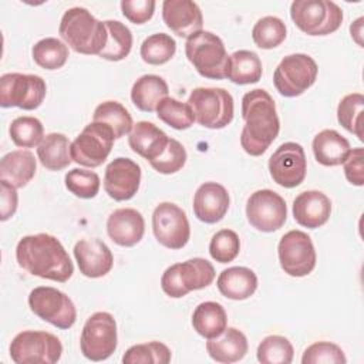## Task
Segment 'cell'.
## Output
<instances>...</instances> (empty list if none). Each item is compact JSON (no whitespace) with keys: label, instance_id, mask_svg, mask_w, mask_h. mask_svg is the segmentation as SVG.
I'll return each instance as SVG.
<instances>
[{"label":"cell","instance_id":"obj_1","mask_svg":"<svg viewBox=\"0 0 364 364\" xmlns=\"http://www.w3.org/2000/svg\"><path fill=\"white\" fill-rule=\"evenodd\" d=\"M16 260L33 276L65 283L74 273L73 262L61 242L48 233L27 235L16 246Z\"/></svg>","mask_w":364,"mask_h":364},{"label":"cell","instance_id":"obj_2","mask_svg":"<svg viewBox=\"0 0 364 364\" xmlns=\"http://www.w3.org/2000/svg\"><path fill=\"white\" fill-rule=\"evenodd\" d=\"M240 145L250 156L263 155L280 131V121L272 95L263 88H255L242 98Z\"/></svg>","mask_w":364,"mask_h":364},{"label":"cell","instance_id":"obj_3","mask_svg":"<svg viewBox=\"0 0 364 364\" xmlns=\"http://www.w3.org/2000/svg\"><path fill=\"white\" fill-rule=\"evenodd\" d=\"M58 33L70 48L85 55H100L108 38L104 21L84 7L68 9L61 17Z\"/></svg>","mask_w":364,"mask_h":364},{"label":"cell","instance_id":"obj_4","mask_svg":"<svg viewBox=\"0 0 364 364\" xmlns=\"http://www.w3.org/2000/svg\"><path fill=\"white\" fill-rule=\"evenodd\" d=\"M185 54L195 70L205 78L223 80L229 68V58L220 37L200 30L186 38Z\"/></svg>","mask_w":364,"mask_h":364},{"label":"cell","instance_id":"obj_5","mask_svg":"<svg viewBox=\"0 0 364 364\" xmlns=\"http://www.w3.org/2000/svg\"><path fill=\"white\" fill-rule=\"evenodd\" d=\"M188 104L195 121L209 129H222L233 119V97L225 88L198 87L192 90Z\"/></svg>","mask_w":364,"mask_h":364},{"label":"cell","instance_id":"obj_6","mask_svg":"<svg viewBox=\"0 0 364 364\" xmlns=\"http://www.w3.org/2000/svg\"><path fill=\"white\" fill-rule=\"evenodd\" d=\"M215 280V267L202 257H193L166 267L161 277L164 293L172 299H181L193 290L208 287Z\"/></svg>","mask_w":364,"mask_h":364},{"label":"cell","instance_id":"obj_7","mask_svg":"<svg viewBox=\"0 0 364 364\" xmlns=\"http://www.w3.org/2000/svg\"><path fill=\"white\" fill-rule=\"evenodd\" d=\"M290 17L307 36H327L343 23V10L330 0H294Z\"/></svg>","mask_w":364,"mask_h":364},{"label":"cell","instance_id":"obj_8","mask_svg":"<svg viewBox=\"0 0 364 364\" xmlns=\"http://www.w3.org/2000/svg\"><path fill=\"white\" fill-rule=\"evenodd\" d=\"M9 350L16 364H54L61 358L63 344L51 333L26 330L11 340Z\"/></svg>","mask_w":364,"mask_h":364},{"label":"cell","instance_id":"obj_9","mask_svg":"<svg viewBox=\"0 0 364 364\" xmlns=\"http://www.w3.org/2000/svg\"><path fill=\"white\" fill-rule=\"evenodd\" d=\"M117 321L111 313L97 311L91 314L81 331L80 348L82 355L91 361H102L117 350Z\"/></svg>","mask_w":364,"mask_h":364},{"label":"cell","instance_id":"obj_10","mask_svg":"<svg viewBox=\"0 0 364 364\" xmlns=\"http://www.w3.org/2000/svg\"><path fill=\"white\" fill-rule=\"evenodd\" d=\"M316 61L303 53L286 55L274 70L273 84L280 95L293 98L309 90L317 78Z\"/></svg>","mask_w":364,"mask_h":364},{"label":"cell","instance_id":"obj_11","mask_svg":"<svg viewBox=\"0 0 364 364\" xmlns=\"http://www.w3.org/2000/svg\"><path fill=\"white\" fill-rule=\"evenodd\" d=\"M47 94L46 81L36 74L7 73L0 78V105L26 111L38 108Z\"/></svg>","mask_w":364,"mask_h":364},{"label":"cell","instance_id":"obj_12","mask_svg":"<svg viewBox=\"0 0 364 364\" xmlns=\"http://www.w3.org/2000/svg\"><path fill=\"white\" fill-rule=\"evenodd\" d=\"M30 310L51 326L67 330L77 320V309L73 300L61 290L50 286H38L28 294Z\"/></svg>","mask_w":364,"mask_h":364},{"label":"cell","instance_id":"obj_13","mask_svg":"<svg viewBox=\"0 0 364 364\" xmlns=\"http://www.w3.org/2000/svg\"><path fill=\"white\" fill-rule=\"evenodd\" d=\"M115 135L112 129L101 122H90L71 142V158L75 164L97 168L111 154Z\"/></svg>","mask_w":364,"mask_h":364},{"label":"cell","instance_id":"obj_14","mask_svg":"<svg viewBox=\"0 0 364 364\" xmlns=\"http://www.w3.org/2000/svg\"><path fill=\"white\" fill-rule=\"evenodd\" d=\"M279 262L284 273L291 277H303L316 267V249L311 237L303 230H289L277 246Z\"/></svg>","mask_w":364,"mask_h":364},{"label":"cell","instance_id":"obj_15","mask_svg":"<svg viewBox=\"0 0 364 364\" xmlns=\"http://www.w3.org/2000/svg\"><path fill=\"white\" fill-rule=\"evenodd\" d=\"M152 230L156 240L172 250L182 249L191 237V226L185 210L172 202H162L154 209Z\"/></svg>","mask_w":364,"mask_h":364},{"label":"cell","instance_id":"obj_16","mask_svg":"<svg viewBox=\"0 0 364 364\" xmlns=\"http://www.w3.org/2000/svg\"><path fill=\"white\" fill-rule=\"evenodd\" d=\"M246 218L255 229L270 233L284 225L287 219V206L277 192L272 189H259L247 199Z\"/></svg>","mask_w":364,"mask_h":364},{"label":"cell","instance_id":"obj_17","mask_svg":"<svg viewBox=\"0 0 364 364\" xmlns=\"http://www.w3.org/2000/svg\"><path fill=\"white\" fill-rule=\"evenodd\" d=\"M269 172L272 179L283 188L299 186L307 172V159L304 149L297 142L282 144L269 158Z\"/></svg>","mask_w":364,"mask_h":364},{"label":"cell","instance_id":"obj_18","mask_svg":"<svg viewBox=\"0 0 364 364\" xmlns=\"http://www.w3.org/2000/svg\"><path fill=\"white\" fill-rule=\"evenodd\" d=\"M139 183L141 168L132 159L118 156L107 165L104 189L114 200H129L138 192Z\"/></svg>","mask_w":364,"mask_h":364},{"label":"cell","instance_id":"obj_19","mask_svg":"<svg viewBox=\"0 0 364 364\" xmlns=\"http://www.w3.org/2000/svg\"><path fill=\"white\" fill-rule=\"evenodd\" d=\"M162 18L173 34L185 38L200 31L203 26L202 11L192 0H165Z\"/></svg>","mask_w":364,"mask_h":364},{"label":"cell","instance_id":"obj_20","mask_svg":"<svg viewBox=\"0 0 364 364\" xmlns=\"http://www.w3.org/2000/svg\"><path fill=\"white\" fill-rule=\"evenodd\" d=\"M74 257L80 272L85 277L98 279L111 272L114 264L112 252L100 239H82L74 246Z\"/></svg>","mask_w":364,"mask_h":364},{"label":"cell","instance_id":"obj_21","mask_svg":"<svg viewBox=\"0 0 364 364\" xmlns=\"http://www.w3.org/2000/svg\"><path fill=\"white\" fill-rule=\"evenodd\" d=\"M229 203V193L223 185L205 182L193 195V213L200 222L212 225L225 218Z\"/></svg>","mask_w":364,"mask_h":364},{"label":"cell","instance_id":"obj_22","mask_svg":"<svg viewBox=\"0 0 364 364\" xmlns=\"http://www.w3.org/2000/svg\"><path fill=\"white\" fill-rule=\"evenodd\" d=\"M107 233L118 246L132 247L144 237V216L132 208L115 209L107 219Z\"/></svg>","mask_w":364,"mask_h":364},{"label":"cell","instance_id":"obj_23","mask_svg":"<svg viewBox=\"0 0 364 364\" xmlns=\"http://www.w3.org/2000/svg\"><path fill=\"white\" fill-rule=\"evenodd\" d=\"M330 213L331 200L320 191H304L293 200V218L303 228L317 229L323 226Z\"/></svg>","mask_w":364,"mask_h":364},{"label":"cell","instance_id":"obj_24","mask_svg":"<svg viewBox=\"0 0 364 364\" xmlns=\"http://www.w3.org/2000/svg\"><path fill=\"white\" fill-rule=\"evenodd\" d=\"M168 141L169 136L149 121H139L134 124L128 136L131 149L148 162L155 161L164 154Z\"/></svg>","mask_w":364,"mask_h":364},{"label":"cell","instance_id":"obj_25","mask_svg":"<svg viewBox=\"0 0 364 364\" xmlns=\"http://www.w3.org/2000/svg\"><path fill=\"white\" fill-rule=\"evenodd\" d=\"M218 290L230 300H246L257 289L256 273L245 266H232L220 272L216 280Z\"/></svg>","mask_w":364,"mask_h":364},{"label":"cell","instance_id":"obj_26","mask_svg":"<svg viewBox=\"0 0 364 364\" xmlns=\"http://www.w3.org/2000/svg\"><path fill=\"white\" fill-rule=\"evenodd\" d=\"M247 348L246 336L235 327H226L220 336L206 341V351L209 357L222 364H230L242 360L246 355Z\"/></svg>","mask_w":364,"mask_h":364},{"label":"cell","instance_id":"obj_27","mask_svg":"<svg viewBox=\"0 0 364 364\" xmlns=\"http://www.w3.org/2000/svg\"><path fill=\"white\" fill-rule=\"evenodd\" d=\"M37 161L34 154L27 149H16L6 154L0 161V179L10 182L13 186H26L36 175Z\"/></svg>","mask_w":364,"mask_h":364},{"label":"cell","instance_id":"obj_28","mask_svg":"<svg viewBox=\"0 0 364 364\" xmlns=\"http://www.w3.org/2000/svg\"><path fill=\"white\" fill-rule=\"evenodd\" d=\"M350 149V142L336 129H323L313 139L314 158L323 166L341 165Z\"/></svg>","mask_w":364,"mask_h":364},{"label":"cell","instance_id":"obj_29","mask_svg":"<svg viewBox=\"0 0 364 364\" xmlns=\"http://www.w3.org/2000/svg\"><path fill=\"white\" fill-rule=\"evenodd\" d=\"M168 84L162 77L145 74L134 82L131 88V101L138 109L154 112L156 111L158 104L168 97Z\"/></svg>","mask_w":364,"mask_h":364},{"label":"cell","instance_id":"obj_30","mask_svg":"<svg viewBox=\"0 0 364 364\" xmlns=\"http://www.w3.org/2000/svg\"><path fill=\"white\" fill-rule=\"evenodd\" d=\"M192 326L206 340L220 336L228 327V316L223 306L216 301L199 303L192 314Z\"/></svg>","mask_w":364,"mask_h":364},{"label":"cell","instance_id":"obj_31","mask_svg":"<svg viewBox=\"0 0 364 364\" xmlns=\"http://www.w3.org/2000/svg\"><path fill=\"white\" fill-rule=\"evenodd\" d=\"M37 156L40 164L48 171H61L67 168L71 158V142L64 134H47L37 146Z\"/></svg>","mask_w":364,"mask_h":364},{"label":"cell","instance_id":"obj_32","mask_svg":"<svg viewBox=\"0 0 364 364\" xmlns=\"http://www.w3.org/2000/svg\"><path fill=\"white\" fill-rule=\"evenodd\" d=\"M263 67L259 55L250 50H237L229 58L226 78L239 85L255 84L262 78Z\"/></svg>","mask_w":364,"mask_h":364},{"label":"cell","instance_id":"obj_33","mask_svg":"<svg viewBox=\"0 0 364 364\" xmlns=\"http://www.w3.org/2000/svg\"><path fill=\"white\" fill-rule=\"evenodd\" d=\"M92 121L108 125L112 129L115 139H119V138L125 136L127 134H129L134 127L132 117H131L129 111L118 101L101 102L94 109Z\"/></svg>","mask_w":364,"mask_h":364},{"label":"cell","instance_id":"obj_34","mask_svg":"<svg viewBox=\"0 0 364 364\" xmlns=\"http://www.w3.org/2000/svg\"><path fill=\"white\" fill-rule=\"evenodd\" d=\"M107 27V44L98 57L108 61H121L124 60L132 48V33L131 30L118 20H105Z\"/></svg>","mask_w":364,"mask_h":364},{"label":"cell","instance_id":"obj_35","mask_svg":"<svg viewBox=\"0 0 364 364\" xmlns=\"http://www.w3.org/2000/svg\"><path fill=\"white\" fill-rule=\"evenodd\" d=\"M31 55L41 68L58 70L68 60V46L55 37H46L33 46Z\"/></svg>","mask_w":364,"mask_h":364},{"label":"cell","instance_id":"obj_36","mask_svg":"<svg viewBox=\"0 0 364 364\" xmlns=\"http://www.w3.org/2000/svg\"><path fill=\"white\" fill-rule=\"evenodd\" d=\"M363 108L364 95L360 92H351L343 97L337 107L338 122L360 141H363Z\"/></svg>","mask_w":364,"mask_h":364},{"label":"cell","instance_id":"obj_37","mask_svg":"<svg viewBox=\"0 0 364 364\" xmlns=\"http://www.w3.org/2000/svg\"><path fill=\"white\" fill-rule=\"evenodd\" d=\"M176 51V41L166 33H155L146 37L139 48L141 58L151 65L168 63Z\"/></svg>","mask_w":364,"mask_h":364},{"label":"cell","instance_id":"obj_38","mask_svg":"<svg viewBox=\"0 0 364 364\" xmlns=\"http://www.w3.org/2000/svg\"><path fill=\"white\" fill-rule=\"evenodd\" d=\"M9 134L14 145L20 148L38 146L44 138V127L36 117H17L9 127Z\"/></svg>","mask_w":364,"mask_h":364},{"label":"cell","instance_id":"obj_39","mask_svg":"<svg viewBox=\"0 0 364 364\" xmlns=\"http://www.w3.org/2000/svg\"><path fill=\"white\" fill-rule=\"evenodd\" d=\"M287 30L282 18L266 16L256 21L252 30V38L259 48L270 50L280 46L286 38Z\"/></svg>","mask_w":364,"mask_h":364},{"label":"cell","instance_id":"obj_40","mask_svg":"<svg viewBox=\"0 0 364 364\" xmlns=\"http://www.w3.org/2000/svg\"><path fill=\"white\" fill-rule=\"evenodd\" d=\"M294 350L291 343L283 336H267L257 346L256 357L262 364H290Z\"/></svg>","mask_w":364,"mask_h":364},{"label":"cell","instance_id":"obj_41","mask_svg":"<svg viewBox=\"0 0 364 364\" xmlns=\"http://www.w3.org/2000/svg\"><path fill=\"white\" fill-rule=\"evenodd\" d=\"M156 117L173 129H188L193 125L195 117L188 102L166 97L156 107Z\"/></svg>","mask_w":364,"mask_h":364},{"label":"cell","instance_id":"obj_42","mask_svg":"<svg viewBox=\"0 0 364 364\" xmlns=\"http://www.w3.org/2000/svg\"><path fill=\"white\" fill-rule=\"evenodd\" d=\"M171 350L161 341H149L129 347L122 355L124 364H168Z\"/></svg>","mask_w":364,"mask_h":364},{"label":"cell","instance_id":"obj_43","mask_svg":"<svg viewBox=\"0 0 364 364\" xmlns=\"http://www.w3.org/2000/svg\"><path fill=\"white\" fill-rule=\"evenodd\" d=\"M65 188L81 199L95 198L100 191V176L94 171L74 168L65 173Z\"/></svg>","mask_w":364,"mask_h":364},{"label":"cell","instance_id":"obj_44","mask_svg":"<svg viewBox=\"0 0 364 364\" xmlns=\"http://www.w3.org/2000/svg\"><path fill=\"white\" fill-rule=\"evenodd\" d=\"M240 252V240L235 230L220 229L216 232L209 243V253L213 260L219 263L233 262Z\"/></svg>","mask_w":364,"mask_h":364},{"label":"cell","instance_id":"obj_45","mask_svg":"<svg viewBox=\"0 0 364 364\" xmlns=\"http://www.w3.org/2000/svg\"><path fill=\"white\" fill-rule=\"evenodd\" d=\"M301 363L303 364H346L347 358L340 346L330 341H317L304 350Z\"/></svg>","mask_w":364,"mask_h":364},{"label":"cell","instance_id":"obj_46","mask_svg":"<svg viewBox=\"0 0 364 364\" xmlns=\"http://www.w3.org/2000/svg\"><path fill=\"white\" fill-rule=\"evenodd\" d=\"M185 162H186V151L183 145L175 138H169L164 154L149 164L156 172L164 175H171L181 171Z\"/></svg>","mask_w":364,"mask_h":364},{"label":"cell","instance_id":"obj_47","mask_svg":"<svg viewBox=\"0 0 364 364\" xmlns=\"http://www.w3.org/2000/svg\"><path fill=\"white\" fill-rule=\"evenodd\" d=\"M156 3L154 0H122L121 10L134 24H144L152 18Z\"/></svg>","mask_w":364,"mask_h":364},{"label":"cell","instance_id":"obj_48","mask_svg":"<svg viewBox=\"0 0 364 364\" xmlns=\"http://www.w3.org/2000/svg\"><path fill=\"white\" fill-rule=\"evenodd\" d=\"M344 175L351 185H364V151L363 148L350 149L348 156L343 162Z\"/></svg>","mask_w":364,"mask_h":364},{"label":"cell","instance_id":"obj_49","mask_svg":"<svg viewBox=\"0 0 364 364\" xmlns=\"http://www.w3.org/2000/svg\"><path fill=\"white\" fill-rule=\"evenodd\" d=\"M0 219L3 222L16 213L18 205L17 188L4 179H0Z\"/></svg>","mask_w":364,"mask_h":364},{"label":"cell","instance_id":"obj_50","mask_svg":"<svg viewBox=\"0 0 364 364\" xmlns=\"http://www.w3.org/2000/svg\"><path fill=\"white\" fill-rule=\"evenodd\" d=\"M363 21H364V18L360 17V18H357V20L350 26L351 37L355 40V43H357L360 47H363V40H361V37H363Z\"/></svg>","mask_w":364,"mask_h":364}]
</instances>
